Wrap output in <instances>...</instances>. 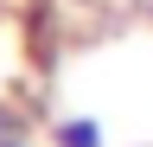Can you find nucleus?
<instances>
[{
  "mask_svg": "<svg viewBox=\"0 0 153 147\" xmlns=\"http://www.w3.org/2000/svg\"><path fill=\"white\" fill-rule=\"evenodd\" d=\"M51 147H108V141H102V122L96 115H64L51 128Z\"/></svg>",
  "mask_w": 153,
  "mask_h": 147,
  "instance_id": "1",
  "label": "nucleus"
}]
</instances>
